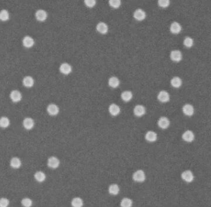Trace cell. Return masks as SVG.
I'll list each match as a JSON object with an SVG mask.
<instances>
[{"mask_svg": "<svg viewBox=\"0 0 211 207\" xmlns=\"http://www.w3.org/2000/svg\"><path fill=\"white\" fill-rule=\"evenodd\" d=\"M133 179L137 182H143L146 180V174L142 170H138L134 172Z\"/></svg>", "mask_w": 211, "mask_h": 207, "instance_id": "obj_1", "label": "cell"}, {"mask_svg": "<svg viewBox=\"0 0 211 207\" xmlns=\"http://www.w3.org/2000/svg\"><path fill=\"white\" fill-rule=\"evenodd\" d=\"M181 179L184 181H185L186 182H188V183L192 182L194 179V177L193 172L190 170H187V171H184V172H183L181 173Z\"/></svg>", "mask_w": 211, "mask_h": 207, "instance_id": "obj_2", "label": "cell"}, {"mask_svg": "<svg viewBox=\"0 0 211 207\" xmlns=\"http://www.w3.org/2000/svg\"><path fill=\"white\" fill-rule=\"evenodd\" d=\"M48 166L51 169H57L60 164V160L55 156H51L48 159Z\"/></svg>", "mask_w": 211, "mask_h": 207, "instance_id": "obj_3", "label": "cell"}, {"mask_svg": "<svg viewBox=\"0 0 211 207\" xmlns=\"http://www.w3.org/2000/svg\"><path fill=\"white\" fill-rule=\"evenodd\" d=\"M133 16L135 19H136L137 21H142L146 18V13L144 10L141 9H138L135 11Z\"/></svg>", "mask_w": 211, "mask_h": 207, "instance_id": "obj_4", "label": "cell"}, {"mask_svg": "<svg viewBox=\"0 0 211 207\" xmlns=\"http://www.w3.org/2000/svg\"><path fill=\"white\" fill-rule=\"evenodd\" d=\"M170 58L174 61L179 62L182 60V54L178 50H172L170 53Z\"/></svg>", "mask_w": 211, "mask_h": 207, "instance_id": "obj_5", "label": "cell"}, {"mask_svg": "<svg viewBox=\"0 0 211 207\" xmlns=\"http://www.w3.org/2000/svg\"><path fill=\"white\" fill-rule=\"evenodd\" d=\"M47 16H48L47 12L44 9H38L35 12L36 19L38 21H41V22L45 21L47 19Z\"/></svg>", "mask_w": 211, "mask_h": 207, "instance_id": "obj_6", "label": "cell"}, {"mask_svg": "<svg viewBox=\"0 0 211 207\" xmlns=\"http://www.w3.org/2000/svg\"><path fill=\"white\" fill-rule=\"evenodd\" d=\"M60 71L62 74L68 75L71 73L72 67L70 64L67 63H62L60 65Z\"/></svg>", "mask_w": 211, "mask_h": 207, "instance_id": "obj_7", "label": "cell"}, {"mask_svg": "<svg viewBox=\"0 0 211 207\" xmlns=\"http://www.w3.org/2000/svg\"><path fill=\"white\" fill-rule=\"evenodd\" d=\"M97 31L101 34H105L108 32L109 27L106 23L103 22H100L97 24L96 26Z\"/></svg>", "mask_w": 211, "mask_h": 207, "instance_id": "obj_8", "label": "cell"}, {"mask_svg": "<svg viewBox=\"0 0 211 207\" xmlns=\"http://www.w3.org/2000/svg\"><path fill=\"white\" fill-rule=\"evenodd\" d=\"M181 29L182 28L180 24L177 22H174L170 25V31L174 34H178L181 31Z\"/></svg>", "mask_w": 211, "mask_h": 207, "instance_id": "obj_9", "label": "cell"}, {"mask_svg": "<svg viewBox=\"0 0 211 207\" xmlns=\"http://www.w3.org/2000/svg\"><path fill=\"white\" fill-rule=\"evenodd\" d=\"M10 98L12 102H18L22 99V94L18 90H13L10 94Z\"/></svg>", "mask_w": 211, "mask_h": 207, "instance_id": "obj_10", "label": "cell"}, {"mask_svg": "<svg viewBox=\"0 0 211 207\" xmlns=\"http://www.w3.org/2000/svg\"><path fill=\"white\" fill-rule=\"evenodd\" d=\"M60 111V109L58 106L55 104H50L47 107V112L48 113L52 116L57 115Z\"/></svg>", "mask_w": 211, "mask_h": 207, "instance_id": "obj_11", "label": "cell"}, {"mask_svg": "<svg viewBox=\"0 0 211 207\" xmlns=\"http://www.w3.org/2000/svg\"><path fill=\"white\" fill-rule=\"evenodd\" d=\"M22 44L25 47L31 48L34 46L35 44V41L32 37H31V36L27 35L24 37L22 40Z\"/></svg>", "mask_w": 211, "mask_h": 207, "instance_id": "obj_12", "label": "cell"}, {"mask_svg": "<svg viewBox=\"0 0 211 207\" xmlns=\"http://www.w3.org/2000/svg\"><path fill=\"white\" fill-rule=\"evenodd\" d=\"M157 99L160 102L162 103H165L169 101L170 95L167 91H165V90H161L157 96Z\"/></svg>", "mask_w": 211, "mask_h": 207, "instance_id": "obj_13", "label": "cell"}, {"mask_svg": "<svg viewBox=\"0 0 211 207\" xmlns=\"http://www.w3.org/2000/svg\"><path fill=\"white\" fill-rule=\"evenodd\" d=\"M182 138L184 141L186 142H192L194 140V133L191 130H187L184 132L182 135Z\"/></svg>", "mask_w": 211, "mask_h": 207, "instance_id": "obj_14", "label": "cell"}, {"mask_svg": "<svg viewBox=\"0 0 211 207\" xmlns=\"http://www.w3.org/2000/svg\"><path fill=\"white\" fill-rule=\"evenodd\" d=\"M182 110L183 112L187 116H191L193 115L194 112L193 106L190 104H186L185 105H184L182 108Z\"/></svg>", "mask_w": 211, "mask_h": 207, "instance_id": "obj_15", "label": "cell"}, {"mask_svg": "<svg viewBox=\"0 0 211 207\" xmlns=\"http://www.w3.org/2000/svg\"><path fill=\"white\" fill-rule=\"evenodd\" d=\"M170 122L168 118L165 117H162L158 121V125L162 129H167L170 126Z\"/></svg>", "mask_w": 211, "mask_h": 207, "instance_id": "obj_16", "label": "cell"}, {"mask_svg": "<svg viewBox=\"0 0 211 207\" xmlns=\"http://www.w3.org/2000/svg\"><path fill=\"white\" fill-rule=\"evenodd\" d=\"M146 108L142 105H137L134 108V113L137 117H142L146 113Z\"/></svg>", "mask_w": 211, "mask_h": 207, "instance_id": "obj_17", "label": "cell"}, {"mask_svg": "<svg viewBox=\"0 0 211 207\" xmlns=\"http://www.w3.org/2000/svg\"><path fill=\"white\" fill-rule=\"evenodd\" d=\"M34 121L30 117H28L24 119L23 121V125L24 127L27 129V130H31L34 126Z\"/></svg>", "mask_w": 211, "mask_h": 207, "instance_id": "obj_18", "label": "cell"}, {"mask_svg": "<svg viewBox=\"0 0 211 207\" xmlns=\"http://www.w3.org/2000/svg\"><path fill=\"white\" fill-rule=\"evenodd\" d=\"M109 110L110 113L113 116H116L120 113V108L115 104H112L109 106Z\"/></svg>", "mask_w": 211, "mask_h": 207, "instance_id": "obj_19", "label": "cell"}, {"mask_svg": "<svg viewBox=\"0 0 211 207\" xmlns=\"http://www.w3.org/2000/svg\"><path fill=\"white\" fill-rule=\"evenodd\" d=\"M23 84L26 87H31L34 84V80L33 77L30 76H27L24 77L22 81Z\"/></svg>", "mask_w": 211, "mask_h": 207, "instance_id": "obj_20", "label": "cell"}, {"mask_svg": "<svg viewBox=\"0 0 211 207\" xmlns=\"http://www.w3.org/2000/svg\"><path fill=\"white\" fill-rule=\"evenodd\" d=\"M120 187L116 184H111L109 187V192L112 196H116L120 192Z\"/></svg>", "mask_w": 211, "mask_h": 207, "instance_id": "obj_21", "label": "cell"}, {"mask_svg": "<svg viewBox=\"0 0 211 207\" xmlns=\"http://www.w3.org/2000/svg\"><path fill=\"white\" fill-rule=\"evenodd\" d=\"M145 138L149 142H154L157 139V133L153 131H149L145 135Z\"/></svg>", "mask_w": 211, "mask_h": 207, "instance_id": "obj_22", "label": "cell"}, {"mask_svg": "<svg viewBox=\"0 0 211 207\" xmlns=\"http://www.w3.org/2000/svg\"><path fill=\"white\" fill-rule=\"evenodd\" d=\"M109 85L112 88H116L120 85V80L118 77L112 76L109 80Z\"/></svg>", "mask_w": 211, "mask_h": 207, "instance_id": "obj_23", "label": "cell"}, {"mask_svg": "<svg viewBox=\"0 0 211 207\" xmlns=\"http://www.w3.org/2000/svg\"><path fill=\"white\" fill-rule=\"evenodd\" d=\"M10 166L14 169H19L21 166V161L17 157L12 158L10 161Z\"/></svg>", "mask_w": 211, "mask_h": 207, "instance_id": "obj_24", "label": "cell"}, {"mask_svg": "<svg viewBox=\"0 0 211 207\" xmlns=\"http://www.w3.org/2000/svg\"><path fill=\"white\" fill-rule=\"evenodd\" d=\"M171 85L175 88H179L182 85V80L178 76L174 77L170 81Z\"/></svg>", "mask_w": 211, "mask_h": 207, "instance_id": "obj_25", "label": "cell"}, {"mask_svg": "<svg viewBox=\"0 0 211 207\" xmlns=\"http://www.w3.org/2000/svg\"><path fill=\"white\" fill-rule=\"evenodd\" d=\"M121 97L125 102H129L133 98V93L129 90H125L122 93Z\"/></svg>", "mask_w": 211, "mask_h": 207, "instance_id": "obj_26", "label": "cell"}, {"mask_svg": "<svg viewBox=\"0 0 211 207\" xmlns=\"http://www.w3.org/2000/svg\"><path fill=\"white\" fill-rule=\"evenodd\" d=\"M35 179L38 182H43L46 179V176L42 171H37L34 175Z\"/></svg>", "mask_w": 211, "mask_h": 207, "instance_id": "obj_27", "label": "cell"}, {"mask_svg": "<svg viewBox=\"0 0 211 207\" xmlns=\"http://www.w3.org/2000/svg\"><path fill=\"white\" fill-rule=\"evenodd\" d=\"M83 200L80 197H75L71 201V205L73 207H83Z\"/></svg>", "mask_w": 211, "mask_h": 207, "instance_id": "obj_28", "label": "cell"}, {"mask_svg": "<svg viewBox=\"0 0 211 207\" xmlns=\"http://www.w3.org/2000/svg\"><path fill=\"white\" fill-rule=\"evenodd\" d=\"M132 205H133V201L129 198H123L120 202L121 207H131Z\"/></svg>", "mask_w": 211, "mask_h": 207, "instance_id": "obj_29", "label": "cell"}, {"mask_svg": "<svg viewBox=\"0 0 211 207\" xmlns=\"http://www.w3.org/2000/svg\"><path fill=\"white\" fill-rule=\"evenodd\" d=\"M10 125L9 119L6 117H2L0 118V127L6 128Z\"/></svg>", "mask_w": 211, "mask_h": 207, "instance_id": "obj_30", "label": "cell"}, {"mask_svg": "<svg viewBox=\"0 0 211 207\" xmlns=\"http://www.w3.org/2000/svg\"><path fill=\"white\" fill-rule=\"evenodd\" d=\"M9 18V12L6 9H3L0 11V20L2 21H6Z\"/></svg>", "mask_w": 211, "mask_h": 207, "instance_id": "obj_31", "label": "cell"}, {"mask_svg": "<svg viewBox=\"0 0 211 207\" xmlns=\"http://www.w3.org/2000/svg\"><path fill=\"white\" fill-rule=\"evenodd\" d=\"M109 3L112 8L117 9L120 7L122 5V0H109Z\"/></svg>", "mask_w": 211, "mask_h": 207, "instance_id": "obj_32", "label": "cell"}, {"mask_svg": "<svg viewBox=\"0 0 211 207\" xmlns=\"http://www.w3.org/2000/svg\"><path fill=\"white\" fill-rule=\"evenodd\" d=\"M183 44L187 48H190L191 47L193 44H194V41L191 37H187L183 41Z\"/></svg>", "mask_w": 211, "mask_h": 207, "instance_id": "obj_33", "label": "cell"}, {"mask_svg": "<svg viewBox=\"0 0 211 207\" xmlns=\"http://www.w3.org/2000/svg\"><path fill=\"white\" fill-rule=\"evenodd\" d=\"M21 203L24 207H31L32 206V200L29 198H24L22 200Z\"/></svg>", "mask_w": 211, "mask_h": 207, "instance_id": "obj_34", "label": "cell"}, {"mask_svg": "<svg viewBox=\"0 0 211 207\" xmlns=\"http://www.w3.org/2000/svg\"><path fill=\"white\" fill-rule=\"evenodd\" d=\"M158 5L162 8H166L170 5V0H158Z\"/></svg>", "mask_w": 211, "mask_h": 207, "instance_id": "obj_35", "label": "cell"}, {"mask_svg": "<svg viewBox=\"0 0 211 207\" xmlns=\"http://www.w3.org/2000/svg\"><path fill=\"white\" fill-rule=\"evenodd\" d=\"M84 3L88 8H93L96 5V0H84Z\"/></svg>", "mask_w": 211, "mask_h": 207, "instance_id": "obj_36", "label": "cell"}, {"mask_svg": "<svg viewBox=\"0 0 211 207\" xmlns=\"http://www.w3.org/2000/svg\"><path fill=\"white\" fill-rule=\"evenodd\" d=\"M9 205V200L6 198L0 199V207H8Z\"/></svg>", "mask_w": 211, "mask_h": 207, "instance_id": "obj_37", "label": "cell"}]
</instances>
